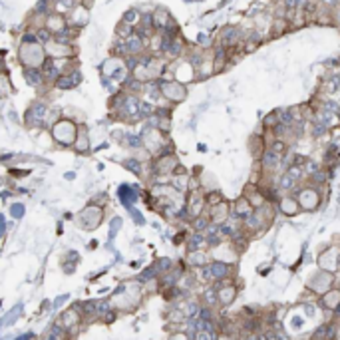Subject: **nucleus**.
<instances>
[{
  "instance_id": "obj_7",
  "label": "nucleus",
  "mask_w": 340,
  "mask_h": 340,
  "mask_svg": "<svg viewBox=\"0 0 340 340\" xmlns=\"http://www.w3.org/2000/svg\"><path fill=\"white\" fill-rule=\"evenodd\" d=\"M215 294H217L219 306H229V304L235 302V298H237V294H239V288H237L235 284H231V281H223L221 288H219Z\"/></svg>"
},
{
  "instance_id": "obj_16",
  "label": "nucleus",
  "mask_w": 340,
  "mask_h": 340,
  "mask_svg": "<svg viewBox=\"0 0 340 340\" xmlns=\"http://www.w3.org/2000/svg\"><path fill=\"white\" fill-rule=\"evenodd\" d=\"M290 28H292V26H290V20H286V18H275V20H273V26H271V30H273L271 36H273V38L283 36Z\"/></svg>"
},
{
  "instance_id": "obj_20",
  "label": "nucleus",
  "mask_w": 340,
  "mask_h": 340,
  "mask_svg": "<svg viewBox=\"0 0 340 340\" xmlns=\"http://www.w3.org/2000/svg\"><path fill=\"white\" fill-rule=\"evenodd\" d=\"M332 18H334V26L340 28V6H336V8L332 10Z\"/></svg>"
},
{
  "instance_id": "obj_18",
  "label": "nucleus",
  "mask_w": 340,
  "mask_h": 340,
  "mask_svg": "<svg viewBox=\"0 0 340 340\" xmlns=\"http://www.w3.org/2000/svg\"><path fill=\"white\" fill-rule=\"evenodd\" d=\"M121 20H123V22H127V24H131V26L135 28V26L139 24V20H141V12H139L137 8H129V10L121 16Z\"/></svg>"
},
{
  "instance_id": "obj_12",
  "label": "nucleus",
  "mask_w": 340,
  "mask_h": 340,
  "mask_svg": "<svg viewBox=\"0 0 340 340\" xmlns=\"http://www.w3.org/2000/svg\"><path fill=\"white\" fill-rule=\"evenodd\" d=\"M263 40H265V36H263L261 30H249L247 36H245V42H243V54L255 52L263 44Z\"/></svg>"
},
{
  "instance_id": "obj_8",
  "label": "nucleus",
  "mask_w": 340,
  "mask_h": 340,
  "mask_svg": "<svg viewBox=\"0 0 340 340\" xmlns=\"http://www.w3.org/2000/svg\"><path fill=\"white\" fill-rule=\"evenodd\" d=\"M80 84H82V74H80V70H74V72L62 74L58 78V82L54 84V90H74Z\"/></svg>"
},
{
  "instance_id": "obj_9",
  "label": "nucleus",
  "mask_w": 340,
  "mask_h": 340,
  "mask_svg": "<svg viewBox=\"0 0 340 340\" xmlns=\"http://www.w3.org/2000/svg\"><path fill=\"white\" fill-rule=\"evenodd\" d=\"M66 18H68V24H70V26L84 28V26L90 22V10H88V8H84V6L80 4V6H76L70 14H66Z\"/></svg>"
},
{
  "instance_id": "obj_19",
  "label": "nucleus",
  "mask_w": 340,
  "mask_h": 340,
  "mask_svg": "<svg viewBox=\"0 0 340 340\" xmlns=\"http://www.w3.org/2000/svg\"><path fill=\"white\" fill-rule=\"evenodd\" d=\"M326 90L330 92V94H334V92H340V76H332V78H328V84H326Z\"/></svg>"
},
{
  "instance_id": "obj_5",
  "label": "nucleus",
  "mask_w": 340,
  "mask_h": 340,
  "mask_svg": "<svg viewBox=\"0 0 340 340\" xmlns=\"http://www.w3.org/2000/svg\"><path fill=\"white\" fill-rule=\"evenodd\" d=\"M211 60H213V74H221V72H225L229 62H231V50H227L221 44H213Z\"/></svg>"
},
{
  "instance_id": "obj_6",
  "label": "nucleus",
  "mask_w": 340,
  "mask_h": 340,
  "mask_svg": "<svg viewBox=\"0 0 340 340\" xmlns=\"http://www.w3.org/2000/svg\"><path fill=\"white\" fill-rule=\"evenodd\" d=\"M207 211H209V221L213 225H223L231 217V205H229L227 199H223L221 203H217L213 207H207Z\"/></svg>"
},
{
  "instance_id": "obj_4",
  "label": "nucleus",
  "mask_w": 340,
  "mask_h": 340,
  "mask_svg": "<svg viewBox=\"0 0 340 340\" xmlns=\"http://www.w3.org/2000/svg\"><path fill=\"white\" fill-rule=\"evenodd\" d=\"M332 284H334L332 273L320 271V273H316V275L310 277V281H308V290H310L314 296H322L324 292H328L330 288H334Z\"/></svg>"
},
{
  "instance_id": "obj_2",
  "label": "nucleus",
  "mask_w": 340,
  "mask_h": 340,
  "mask_svg": "<svg viewBox=\"0 0 340 340\" xmlns=\"http://www.w3.org/2000/svg\"><path fill=\"white\" fill-rule=\"evenodd\" d=\"M159 90H161V98L167 104H179L187 98V86L181 84L179 80H165L159 78Z\"/></svg>"
},
{
  "instance_id": "obj_3",
  "label": "nucleus",
  "mask_w": 340,
  "mask_h": 340,
  "mask_svg": "<svg viewBox=\"0 0 340 340\" xmlns=\"http://www.w3.org/2000/svg\"><path fill=\"white\" fill-rule=\"evenodd\" d=\"M296 201H298V207L300 211H316L320 205H322V195L320 191L314 187V185H308V187H302L296 195Z\"/></svg>"
},
{
  "instance_id": "obj_17",
  "label": "nucleus",
  "mask_w": 340,
  "mask_h": 340,
  "mask_svg": "<svg viewBox=\"0 0 340 340\" xmlns=\"http://www.w3.org/2000/svg\"><path fill=\"white\" fill-rule=\"evenodd\" d=\"M133 32H135V28L123 20H119L115 26V38H119V40H127L129 36H133Z\"/></svg>"
},
{
  "instance_id": "obj_1",
  "label": "nucleus",
  "mask_w": 340,
  "mask_h": 340,
  "mask_svg": "<svg viewBox=\"0 0 340 340\" xmlns=\"http://www.w3.org/2000/svg\"><path fill=\"white\" fill-rule=\"evenodd\" d=\"M78 127H80V123H76L74 119L60 117L56 123L52 125V135L62 145H74L76 143V135H78Z\"/></svg>"
},
{
  "instance_id": "obj_13",
  "label": "nucleus",
  "mask_w": 340,
  "mask_h": 340,
  "mask_svg": "<svg viewBox=\"0 0 340 340\" xmlns=\"http://www.w3.org/2000/svg\"><path fill=\"white\" fill-rule=\"evenodd\" d=\"M320 298V304L324 306V310H332L336 312L340 306V288H330L328 292H324Z\"/></svg>"
},
{
  "instance_id": "obj_15",
  "label": "nucleus",
  "mask_w": 340,
  "mask_h": 340,
  "mask_svg": "<svg viewBox=\"0 0 340 340\" xmlns=\"http://www.w3.org/2000/svg\"><path fill=\"white\" fill-rule=\"evenodd\" d=\"M265 149H267V143H265V137L261 135V133H255L251 139H249V151H251V155H253V159L255 161H259L261 157H263V153H265Z\"/></svg>"
},
{
  "instance_id": "obj_10",
  "label": "nucleus",
  "mask_w": 340,
  "mask_h": 340,
  "mask_svg": "<svg viewBox=\"0 0 340 340\" xmlns=\"http://www.w3.org/2000/svg\"><path fill=\"white\" fill-rule=\"evenodd\" d=\"M151 14H153V24H155V30H157V32H163L171 22L175 20L165 6H155Z\"/></svg>"
},
{
  "instance_id": "obj_14",
  "label": "nucleus",
  "mask_w": 340,
  "mask_h": 340,
  "mask_svg": "<svg viewBox=\"0 0 340 340\" xmlns=\"http://www.w3.org/2000/svg\"><path fill=\"white\" fill-rule=\"evenodd\" d=\"M233 213H235L239 219H243V221H245V217H253L255 209H253V205L249 203V199H247L245 195H241V197L233 203Z\"/></svg>"
},
{
  "instance_id": "obj_11",
  "label": "nucleus",
  "mask_w": 340,
  "mask_h": 340,
  "mask_svg": "<svg viewBox=\"0 0 340 340\" xmlns=\"http://www.w3.org/2000/svg\"><path fill=\"white\" fill-rule=\"evenodd\" d=\"M277 207H279V211L286 215V217H294V215H298V211H300V207H298V201H296V197H292V195H283L279 201H277Z\"/></svg>"
},
{
  "instance_id": "obj_21",
  "label": "nucleus",
  "mask_w": 340,
  "mask_h": 340,
  "mask_svg": "<svg viewBox=\"0 0 340 340\" xmlns=\"http://www.w3.org/2000/svg\"><path fill=\"white\" fill-rule=\"evenodd\" d=\"M336 312H338V314H340V306H338V310H336Z\"/></svg>"
},
{
  "instance_id": "obj_22",
  "label": "nucleus",
  "mask_w": 340,
  "mask_h": 340,
  "mask_svg": "<svg viewBox=\"0 0 340 340\" xmlns=\"http://www.w3.org/2000/svg\"><path fill=\"white\" fill-rule=\"evenodd\" d=\"M199 2H201V0H199Z\"/></svg>"
}]
</instances>
